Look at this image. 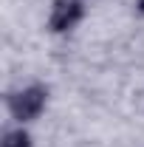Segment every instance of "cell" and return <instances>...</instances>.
<instances>
[{
    "label": "cell",
    "mask_w": 144,
    "mask_h": 147,
    "mask_svg": "<svg viewBox=\"0 0 144 147\" xmlns=\"http://www.w3.org/2000/svg\"><path fill=\"white\" fill-rule=\"evenodd\" d=\"M136 14L144 17V0H136Z\"/></svg>",
    "instance_id": "cell-4"
},
{
    "label": "cell",
    "mask_w": 144,
    "mask_h": 147,
    "mask_svg": "<svg viewBox=\"0 0 144 147\" xmlns=\"http://www.w3.org/2000/svg\"><path fill=\"white\" fill-rule=\"evenodd\" d=\"M45 105H48V85H42V82H31V85H23L17 91L6 93L9 116H11L17 125L37 122V119L42 116Z\"/></svg>",
    "instance_id": "cell-1"
},
{
    "label": "cell",
    "mask_w": 144,
    "mask_h": 147,
    "mask_svg": "<svg viewBox=\"0 0 144 147\" xmlns=\"http://www.w3.org/2000/svg\"><path fill=\"white\" fill-rule=\"evenodd\" d=\"M85 0H51L48 9V31L51 34H68L85 20Z\"/></svg>",
    "instance_id": "cell-2"
},
{
    "label": "cell",
    "mask_w": 144,
    "mask_h": 147,
    "mask_svg": "<svg viewBox=\"0 0 144 147\" xmlns=\"http://www.w3.org/2000/svg\"><path fill=\"white\" fill-rule=\"evenodd\" d=\"M0 147H34V139H31V133L23 127V125H17V127L3 130Z\"/></svg>",
    "instance_id": "cell-3"
}]
</instances>
